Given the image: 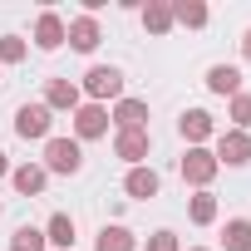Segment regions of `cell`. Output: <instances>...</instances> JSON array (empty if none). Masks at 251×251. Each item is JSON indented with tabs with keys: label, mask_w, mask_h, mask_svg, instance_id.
Returning <instances> with one entry per match:
<instances>
[{
	"label": "cell",
	"mask_w": 251,
	"mask_h": 251,
	"mask_svg": "<svg viewBox=\"0 0 251 251\" xmlns=\"http://www.w3.org/2000/svg\"><path fill=\"white\" fill-rule=\"evenodd\" d=\"M79 94H89V103H108V99H123V69L113 64H94L79 84Z\"/></svg>",
	"instance_id": "cell-1"
},
{
	"label": "cell",
	"mask_w": 251,
	"mask_h": 251,
	"mask_svg": "<svg viewBox=\"0 0 251 251\" xmlns=\"http://www.w3.org/2000/svg\"><path fill=\"white\" fill-rule=\"evenodd\" d=\"M40 168H45V173H64V177H74V173L84 168V143H74V138H50Z\"/></svg>",
	"instance_id": "cell-2"
},
{
	"label": "cell",
	"mask_w": 251,
	"mask_h": 251,
	"mask_svg": "<svg viewBox=\"0 0 251 251\" xmlns=\"http://www.w3.org/2000/svg\"><path fill=\"white\" fill-rule=\"evenodd\" d=\"M108 138V103H79L74 108V143Z\"/></svg>",
	"instance_id": "cell-3"
},
{
	"label": "cell",
	"mask_w": 251,
	"mask_h": 251,
	"mask_svg": "<svg viewBox=\"0 0 251 251\" xmlns=\"http://www.w3.org/2000/svg\"><path fill=\"white\" fill-rule=\"evenodd\" d=\"M222 173V163L212 158V148H187L182 153V182H192L197 192H207V182Z\"/></svg>",
	"instance_id": "cell-4"
},
{
	"label": "cell",
	"mask_w": 251,
	"mask_h": 251,
	"mask_svg": "<svg viewBox=\"0 0 251 251\" xmlns=\"http://www.w3.org/2000/svg\"><path fill=\"white\" fill-rule=\"evenodd\" d=\"M212 158L226 163V168H246V163H251V133H241V128L217 133V153H212Z\"/></svg>",
	"instance_id": "cell-5"
},
{
	"label": "cell",
	"mask_w": 251,
	"mask_h": 251,
	"mask_svg": "<svg viewBox=\"0 0 251 251\" xmlns=\"http://www.w3.org/2000/svg\"><path fill=\"white\" fill-rule=\"evenodd\" d=\"M148 153H153V138H148V128L113 133V158H123L128 168H143V163H148Z\"/></svg>",
	"instance_id": "cell-6"
},
{
	"label": "cell",
	"mask_w": 251,
	"mask_h": 251,
	"mask_svg": "<svg viewBox=\"0 0 251 251\" xmlns=\"http://www.w3.org/2000/svg\"><path fill=\"white\" fill-rule=\"evenodd\" d=\"M50 128H54V113H50L45 103H25V108L15 113V133H20V138H45V143H50Z\"/></svg>",
	"instance_id": "cell-7"
},
{
	"label": "cell",
	"mask_w": 251,
	"mask_h": 251,
	"mask_svg": "<svg viewBox=\"0 0 251 251\" xmlns=\"http://www.w3.org/2000/svg\"><path fill=\"white\" fill-rule=\"evenodd\" d=\"M79 99H84V94H79V84H74V79H50L40 103H45L50 113H74V108H79Z\"/></svg>",
	"instance_id": "cell-8"
},
{
	"label": "cell",
	"mask_w": 251,
	"mask_h": 251,
	"mask_svg": "<svg viewBox=\"0 0 251 251\" xmlns=\"http://www.w3.org/2000/svg\"><path fill=\"white\" fill-rule=\"evenodd\" d=\"M108 123H113L118 133L148 128V103H143V99H118V103H113V113H108Z\"/></svg>",
	"instance_id": "cell-9"
},
{
	"label": "cell",
	"mask_w": 251,
	"mask_h": 251,
	"mask_svg": "<svg viewBox=\"0 0 251 251\" xmlns=\"http://www.w3.org/2000/svg\"><path fill=\"white\" fill-rule=\"evenodd\" d=\"M64 40H69L79 54H94V50H99V40H103V30H99V20H94V15H79V20H69V25H64Z\"/></svg>",
	"instance_id": "cell-10"
},
{
	"label": "cell",
	"mask_w": 251,
	"mask_h": 251,
	"mask_svg": "<svg viewBox=\"0 0 251 251\" xmlns=\"http://www.w3.org/2000/svg\"><path fill=\"white\" fill-rule=\"evenodd\" d=\"M177 128H182V138H187L192 148H202V143L217 133V123H212V113H207V108H187V113L177 118Z\"/></svg>",
	"instance_id": "cell-11"
},
{
	"label": "cell",
	"mask_w": 251,
	"mask_h": 251,
	"mask_svg": "<svg viewBox=\"0 0 251 251\" xmlns=\"http://www.w3.org/2000/svg\"><path fill=\"white\" fill-rule=\"evenodd\" d=\"M59 45H64V20H59L54 10H45V15L35 20V50L50 54V50H59Z\"/></svg>",
	"instance_id": "cell-12"
},
{
	"label": "cell",
	"mask_w": 251,
	"mask_h": 251,
	"mask_svg": "<svg viewBox=\"0 0 251 251\" xmlns=\"http://www.w3.org/2000/svg\"><path fill=\"white\" fill-rule=\"evenodd\" d=\"M207 89L222 94V99H236V94H241V69H236V64H212V69H207Z\"/></svg>",
	"instance_id": "cell-13"
},
{
	"label": "cell",
	"mask_w": 251,
	"mask_h": 251,
	"mask_svg": "<svg viewBox=\"0 0 251 251\" xmlns=\"http://www.w3.org/2000/svg\"><path fill=\"white\" fill-rule=\"evenodd\" d=\"M10 182H15V192L40 197V192H45V182H50V173H45L40 163H20V168H10Z\"/></svg>",
	"instance_id": "cell-14"
},
{
	"label": "cell",
	"mask_w": 251,
	"mask_h": 251,
	"mask_svg": "<svg viewBox=\"0 0 251 251\" xmlns=\"http://www.w3.org/2000/svg\"><path fill=\"white\" fill-rule=\"evenodd\" d=\"M158 187H163V177L153 168H128V177H123V192L128 197H158Z\"/></svg>",
	"instance_id": "cell-15"
},
{
	"label": "cell",
	"mask_w": 251,
	"mask_h": 251,
	"mask_svg": "<svg viewBox=\"0 0 251 251\" xmlns=\"http://www.w3.org/2000/svg\"><path fill=\"white\" fill-rule=\"evenodd\" d=\"M45 241L59 246V251H69V246H74V217H69V212H54V217L45 222Z\"/></svg>",
	"instance_id": "cell-16"
},
{
	"label": "cell",
	"mask_w": 251,
	"mask_h": 251,
	"mask_svg": "<svg viewBox=\"0 0 251 251\" xmlns=\"http://www.w3.org/2000/svg\"><path fill=\"white\" fill-rule=\"evenodd\" d=\"M94 251H138V236L128 226H103L99 241H94Z\"/></svg>",
	"instance_id": "cell-17"
},
{
	"label": "cell",
	"mask_w": 251,
	"mask_h": 251,
	"mask_svg": "<svg viewBox=\"0 0 251 251\" xmlns=\"http://www.w3.org/2000/svg\"><path fill=\"white\" fill-rule=\"evenodd\" d=\"M143 30L148 35H168L173 30V5H168V0H148V5H143Z\"/></svg>",
	"instance_id": "cell-18"
},
{
	"label": "cell",
	"mask_w": 251,
	"mask_h": 251,
	"mask_svg": "<svg viewBox=\"0 0 251 251\" xmlns=\"http://www.w3.org/2000/svg\"><path fill=\"white\" fill-rule=\"evenodd\" d=\"M222 246L226 251H251V217H231L222 226Z\"/></svg>",
	"instance_id": "cell-19"
},
{
	"label": "cell",
	"mask_w": 251,
	"mask_h": 251,
	"mask_svg": "<svg viewBox=\"0 0 251 251\" xmlns=\"http://www.w3.org/2000/svg\"><path fill=\"white\" fill-rule=\"evenodd\" d=\"M173 25L202 30V25H207V5H202V0H177V5H173Z\"/></svg>",
	"instance_id": "cell-20"
},
{
	"label": "cell",
	"mask_w": 251,
	"mask_h": 251,
	"mask_svg": "<svg viewBox=\"0 0 251 251\" xmlns=\"http://www.w3.org/2000/svg\"><path fill=\"white\" fill-rule=\"evenodd\" d=\"M187 217H192L197 226H212V222H217V197H212V192H197V197L187 202Z\"/></svg>",
	"instance_id": "cell-21"
},
{
	"label": "cell",
	"mask_w": 251,
	"mask_h": 251,
	"mask_svg": "<svg viewBox=\"0 0 251 251\" xmlns=\"http://www.w3.org/2000/svg\"><path fill=\"white\" fill-rule=\"evenodd\" d=\"M50 241H45V226H20L15 236H10V251H45Z\"/></svg>",
	"instance_id": "cell-22"
},
{
	"label": "cell",
	"mask_w": 251,
	"mask_h": 251,
	"mask_svg": "<svg viewBox=\"0 0 251 251\" xmlns=\"http://www.w3.org/2000/svg\"><path fill=\"white\" fill-rule=\"evenodd\" d=\"M226 118H231V128H241V133L251 128V94H246V89H241V94L231 99V108H226Z\"/></svg>",
	"instance_id": "cell-23"
},
{
	"label": "cell",
	"mask_w": 251,
	"mask_h": 251,
	"mask_svg": "<svg viewBox=\"0 0 251 251\" xmlns=\"http://www.w3.org/2000/svg\"><path fill=\"white\" fill-rule=\"evenodd\" d=\"M25 54H30V45L20 35H0V64H20Z\"/></svg>",
	"instance_id": "cell-24"
},
{
	"label": "cell",
	"mask_w": 251,
	"mask_h": 251,
	"mask_svg": "<svg viewBox=\"0 0 251 251\" xmlns=\"http://www.w3.org/2000/svg\"><path fill=\"white\" fill-rule=\"evenodd\" d=\"M143 251H182V246H177V236H173V231H153V236L143 241Z\"/></svg>",
	"instance_id": "cell-25"
},
{
	"label": "cell",
	"mask_w": 251,
	"mask_h": 251,
	"mask_svg": "<svg viewBox=\"0 0 251 251\" xmlns=\"http://www.w3.org/2000/svg\"><path fill=\"white\" fill-rule=\"evenodd\" d=\"M241 54H246V59H251V30H246V35H241Z\"/></svg>",
	"instance_id": "cell-26"
},
{
	"label": "cell",
	"mask_w": 251,
	"mask_h": 251,
	"mask_svg": "<svg viewBox=\"0 0 251 251\" xmlns=\"http://www.w3.org/2000/svg\"><path fill=\"white\" fill-rule=\"evenodd\" d=\"M0 177H10V158L5 153H0Z\"/></svg>",
	"instance_id": "cell-27"
},
{
	"label": "cell",
	"mask_w": 251,
	"mask_h": 251,
	"mask_svg": "<svg viewBox=\"0 0 251 251\" xmlns=\"http://www.w3.org/2000/svg\"><path fill=\"white\" fill-rule=\"evenodd\" d=\"M187 251H207V246H187Z\"/></svg>",
	"instance_id": "cell-28"
}]
</instances>
